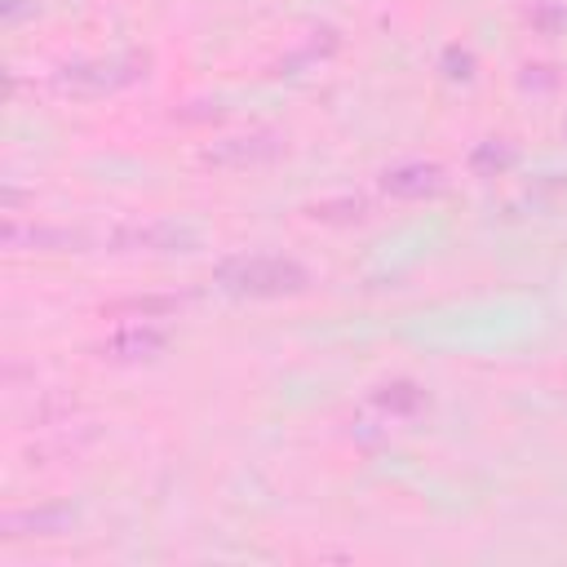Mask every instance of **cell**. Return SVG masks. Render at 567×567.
Segmentation results:
<instances>
[{"mask_svg": "<svg viewBox=\"0 0 567 567\" xmlns=\"http://www.w3.org/2000/svg\"><path fill=\"white\" fill-rule=\"evenodd\" d=\"M164 346H168V332L155 328L151 319H137V323H124L120 332H111L102 341V354L115 363H137V359H155Z\"/></svg>", "mask_w": 567, "mask_h": 567, "instance_id": "8992f818", "label": "cell"}, {"mask_svg": "<svg viewBox=\"0 0 567 567\" xmlns=\"http://www.w3.org/2000/svg\"><path fill=\"white\" fill-rule=\"evenodd\" d=\"M372 403H377L381 412H390V416H412V412H421L425 394H421L412 381H385V385L372 390Z\"/></svg>", "mask_w": 567, "mask_h": 567, "instance_id": "ba28073f", "label": "cell"}, {"mask_svg": "<svg viewBox=\"0 0 567 567\" xmlns=\"http://www.w3.org/2000/svg\"><path fill=\"white\" fill-rule=\"evenodd\" d=\"M75 514L66 509V505H40V509H22V514H9L4 518V527H9V536H22V532H35V536H58V532H66V523H71Z\"/></svg>", "mask_w": 567, "mask_h": 567, "instance_id": "52a82bcc", "label": "cell"}, {"mask_svg": "<svg viewBox=\"0 0 567 567\" xmlns=\"http://www.w3.org/2000/svg\"><path fill=\"white\" fill-rule=\"evenodd\" d=\"M447 186V173L430 159H408V164H394L381 173V190L390 199H403V204H416V199H434L439 190Z\"/></svg>", "mask_w": 567, "mask_h": 567, "instance_id": "277c9868", "label": "cell"}, {"mask_svg": "<svg viewBox=\"0 0 567 567\" xmlns=\"http://www.w3.org/2000/svg\"><path fill=\"white\" fill-rule=\"evenodd\" d=\"M146 66L142 53H115V58H93V62H75L58 71V89L71 97H102L128 80H137Z\"/></svg>", "mask_w": 567, "mask_h": 567, "instance_id": "7a4b0ae2", "label": "cell"}, {"mask_svg": "<svg viewBox=\"0 0 567 567\" xmlns=\"http://www.w3.org/2000/svg\"><path fill=\"white\" fill-rule=\"evenodd\" d=\"M120 310H128V315H168V310H177V297H146V301H124Z\"/></svg>", "mask_w": 567, "mask_h": 567, "instance_id": "9c48e42d", "label": "cell"}, {"mask_svg": "<svg viewBox=\"0 0 567 567\" xmlns=\"http://www.w3.org/2000/svg\"><path fill=\"white\" fill-rule=\"evenodd\" d=\"M284 151V142L275 133H239V137H221L217 146L204 151V164L213 168H248V164H270Z\"/></svg>", "mask_w": 567, "mask_h": 567, "instance_id": "5b68a950", "label": "cell"}, {"mask_svg": "<svg viewBox=\"0 0 567 567\" xmlns=\"http://www.w3.org/2000/svg\"><path fill=\"white\" fill-rule=\"evenodd\" d=\"M111 248H124V252H190L199 244V235L182 221H137V226H120L111 230L106 239Z\"/></svg>", "mask_w": 567, "mask_h": 567, "instance_id": "3957f363", "label": "cell"}, {"mask_svg": "<svg viewBox=\"0 0 567 567\" xmlns=\"http://www.w3.org/2000/svg\"><path fill=\"white\" fill-rule=\"evenodd\" d=\"M217 284H221L230 297L270 301V297L306 292L310 275H306V266H297L292 257H275V252H239V257H226V261L217 266Z\"/></svg>", "mask_w": 567, "mask_h": 567, "instance_id": "6da1fadb", "label": "cell"}]
</instances>
